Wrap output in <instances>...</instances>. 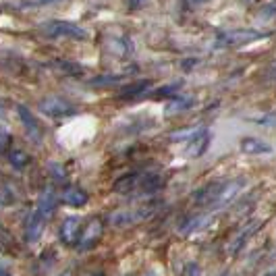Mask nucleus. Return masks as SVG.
<instances>
[{
    "mask_svg": "<svg viewBox=\"0 0 276 276\" xmlns=\"http://www.w3.org/2000/svg\"><path fill=\"white\" fill-rule=\"evenodd\" d=\"M210 143H212V133H210V129L201 127V129L197 131V135L189 141V145H187V156H189V158H199V156H204V154L208 152Z\"/></svg>",
    "mask_w": 276,
    "mask_h": 276,
    "instance_id": "ddd939ff",
    "label": "nucleus"
},
{
    "mask_svg": "<svg viewBox=\"0 0 276 276\" xmlns=\"http://www.w3.org/2000/svg\"><path fill=\"white\" fill-rule=\"evenodd\" d=\"M272 13H276V5H268V7H264V11H262V17L266 19V17H270Z\"/></svg>",
    "mask_w": 276,
    "mask_h": 276,
    "instance_id": "72a5a7b5",
    "label": "nucleus"
},
{
    "mask_svg": "<svg viewBox=\"0 0 276 276\" xmlns=\"http://www.w3.org/2000/svg\"><path fill=\"white\" fill-rule=\"evenodd\" d=\"M183 87V81H173V83H169V85H162V87H156L150 96L152 98H167V100H171V98H177V91Z\"/></svg>",
    "mask_w": 276,
    "mask_h": 276,
    "instance_id": "5701e85b",
    "label": "nucleus"
},
{
    "mask_svg": "<svg viewBox=\"0 0 276 276\" xmlns=\"http://www.w3.org/2000/svg\"><path fill=\"white\" fill-rule=\"evenodd\" d=\"M46 223H48V218H46L38 208L31 210V212L25 216V220H23V235H25V241H27V243H35V241L42 237Z\"/></svg>",
    "mask_w": 276,
    "mask_h": 276,
    "instance_id": "0eeeda50",
    "label": "nucleus"
},
{
    "mask_svg": "<svg viewBox=\"0 0 276 276\" xmlns=\"http://www.w3.org/2000/svg\"><path fill=\"white\" fill-rule=\"evenodd\" d=\"M3 276H11V274H9V272H7V270H3Z\"/></svg>",
    "mask_w": 276,
    "mask_h": 276,
    "instance_id": "4c0bfd02",
    "label": "nucleus"
},
{
    "mask_svg": "<svg viewBox=\"0 0 276 276\" xmlns=\"http://www.w3.org/2000/svg\"><path fill=\"white\" fill-rule=\"evenodd\" d=\"M63 201L71 208H83L87 204V193L81 187H67L63 193Z\"/></svg>",
    "mask_w": 276,
    "mask_h": 276,
    "instance_id": "aec40b11",
    "label": "nucleus"
},
{
    "mask_svg": "<svg viewBox=\"0 0 276 276\" xmlns=\"http://www.w3.org/2000/svg\"><path fill=\"white\" fill-rule=\"evenodd\" d=\"M48 173L52 175L54 183H67V171L59 162H48Z\"/></svg>",
    "mask_w": 276,
    "mask_h": 276,
    "instance_id": "bb28decb",
    "label": "nucleus"
},
{
    "mask_svg": "<svg viewBox=\"0 0 276 276\" xmlns=\"http://www.w3.org/2000/svg\"><path fill=\"white\" fill-rule=\"evenodd\" d=\"M17 115H19L21 123L25 125V129H27V133H29V137H31V139H35V141H40V139H42V137H40V125H38V121L31 117V113L27 110V106L19 104V106H17Z\"/></svg>",
    "mask_w": 276,
    "mask_h": 276,
    "instance_id": "a211bd4d",
    "label": "nucleus"
},
{
    "mask_svg": "<svg viewBox=\"0 0 276 276\" xmlns=\"http://www.w3.org/2000/svg\"><path fill=\"white\" fill-rule=\"evenodd\" d=\"M145 171H131V173H127V175H123V177H119L117 181H115V191L117 193H133L135 189H139V185H141V181L145 179Z\"/></svg>",
    "mask_w": 276,
    "mask_h": 276,
    "instance_id": "9b49d317",
    "label": "nucleus"
},
{
    "mask_svg": "<svg viewBox=\"0 0 276 276\" xmlns=\"http://www.w3.org/2000/svg\"><path fill=\"white\" fill-rule=\"evenodd\" d=\"M197 65H199V59H195V57H191V59H183V61H181V69L187 71V73L193 71Z\"/></svg>",
    "mask_w": 276,
    "mask_h": 276,
    "instance_id": "c756f323",
    "label": "nucleus"
},
{
    "mask_svg": "<svg viewBox=\"0 0 276 276\" xmlns=\"http://www.w3.org/2000/svg\"><path fill=\"white\" fill-rule=\"evenodd\" d=\"M201 274V270H199V266L197 264H187V268H185V276H199Z\"/></svg>",
    "mask_w": 276,
    "mask_h": 276,
    "instance_id": "473e14b6",
    "label": "nucleus"
},
{
    "mask_svg": "<svg viewBox=\"0 0 276 276\" xmlns=\"http://www.w3.org/2000/svg\"><path fill=\"white\" fill-rule=\"evenodd\" d=\"M104 46H106V50L110 54H117V57H121V59H129L131 54L135 52L133 40L129 35H125V33H121V35H106Z\"/></svg>",
    "mask_w": 276,
    "mask_h": 276,
    "instance_id": "6e6552de",
    "label": "nucleus"
},
{
    "mask_svg": "<svg viewBox=\"0 0 276 276\" xmlns=\"http://www.w3.org/2000/svg\"><path fill=\"white\" fill-rule=\"evenodd\" d=\"M48 220L52 218V214L57 212V193H54V189L50 185H46L40 193V199H38V206H35Z\"/></svg>",
    "mask_w": 276,
    "mask_h": 276,
    "instance_id": "2eb2a0df",
    "label": "nucleus"
},
{
    "mask_svg": "<svg viewBox=\"0 0 276 276\" xmlns=\"http://www.w3.org/2000/svg\"><path fill=\"white\" fill-rule=\"evenodd\" d=\"M239 148H241L243 154H253V156H257V154H270L272 152V145L266 143V141H262V139H257V137H243L241 143H239Z\"/></svg>",
    "mask_w": 276,
    "mask_h": 276,
    "instance_id": "f3484780",
    "label": "nucleus"
},
{
    "mask_svg": "<svg viewBox=\"0 0 276 276\" xmlns=\"http://www.w3.org/2000/svg\"><path fill=\"white\" fill-rule=\"evenodd\" d=\"M266 77H268V79H276V61H274V63L270 65V69H268Z\"/></svg>",
    "mask_w": 276,
    "mask_h": 276,
    "instance_id": "f704fd0d",
    "label": "nucleus"
},
{
    "mask_svg": "<svg viewBox=\"0 0 276 276\" xmlns=\"http://www.w3.org/2000/svg\"><path fill=\"white\" fill-rule=\"evenodd\" d=\"M158 201H152L148 206H141L137 210H125V212H115L110 216V225L115 227H127V225H133V223H139V220H145L148 216H152L156 210H158Z\"/></svg>",
    "mask_w": 276,
    "mask_h": 276,
    "instance_id": "20e7f679",
    "label": "nucleus"
},
{
    "mask_svg": "<svg viewBox=\"0 0 276 276\" xmlns=\"http://www.w3.org/2000/svg\"><path fill=\"white\" fill-rule=\"evenodd\" d=\"M201 129V127H199ZM197 127L193 129V127H189V129H181V131H175L173 135H171V141H183V139H187V141H191L195 135H197V131H199Z\"/></svg>",
    "mask_w": 276,
    "mask_h": 276,
    "instance_id": "cd10ccee",
    "label": "nucleus"
},
{
    "mask_svg": "<svg viewBox=\"0 0 276 276\" xmlns=\"http://www.w3.org/2000/svg\"><path fill=\"white\" fill-rule=\"evenodd\" d=\"M54 262H57V251H54V249H46V251L40 255V262H38V264L42 266L40 272H46Z\"/></svg>",
    "mask_w": 276,
    "mask_h": 276,
    "instance_id": "c85d7f7f",
    "label": "nucleus"
},
{
    "mask_svg": "<svg viewBox=\"0 0 276 276\" xmlns=\"http://www.w3.org/2000/svg\"><path fill=\"white\" fill-rule=\"evenodd\" d=\"M17 201H19V191L13 189V185L9 181L3 183V189H0V204H3L5 208H9V206H15Z\"/></svg>",
    "mask_w": 276,
    "mask_h": 276,
    "instance_id": "b1692460",
    "label": "nucleus"
},
{
    "mask_svg": "<svg viewBox=\"0 0 276 276\" xmlns=\"http://www.w3.org/2000/svg\"><path fill=\"white\" fill-rule=\"evenodd\" d=\"M167 185V179L160 173H148L145 179L141 181L139 189H137V197H148V195H156L160 189H164Z\"/></svg>",
    "mask_w": 276,
    "mask_h": 276,
    "instance_id": "4468645a",
    "label": "nucleus"
},
{
    "mask_svg": "<svg viewBox=\"0 0 276 276\" xmlns=\"http://www.w3.org/2000/svg\"><path fill=\"white\" fill-rule=\"evenodd\" d=\"M125 79V75H115V73H110V75H96L87 81L89 87H104V85H115V83H121Z\"/></svg>",
    "mask_w": 276,
    "mask_h": 276,
    "instance_id": "393cba45",
    "label": "nucleus"
},
{
    "mask_svg": "<svg viewBox=\"0 0 276 276\" xmlns=\"http://www.w3.org/2000/svg\"><path fill=\"white\" fill-rule=\"evenodd\" d=\"M54 69H59L61 73H67V75H81L83 73V67L79 63H73V61H65V59H59V61H52Z\"/></svg>",
    "mask_w": 276,
    "mask_h": 276,
    "instance_id": "a878e982",
    "label": "nucleus"
},
{
    "mask_svg": "<svg viewBox=\"0 0 276 276\" xmlns=\"http://www.w3.org/2000/svg\"><path fill=\"white\" fill-rule=\"evenodd\" d=\"M150 94H152V81L141 79V81H135V83H125V85L119 89V100L131 102V100L145 98V96H150Z\"/></svg>",
    "mask_w": 276,
    "mask_h": 276,
    "instance_id": "9d476101",
    "label": "nucleus"
},
{
    "mask_svg": "<svg viewBox=\"0 0 276 276\" xmlns=\"http://www.w3.org/2000/svg\"><path fill=\"white\" fill-rule=\"evenodd\" d=\"M223 276H231V274H229V272H223Z\"/></svg>",
    "mask_w": 276,
    "mask_h": 276,
    "instance_id": "58836bf2",
    "label": "nucleus"
},
{
    "mask_svg": "<svg viewBox=\"0 0 276 276\" xmlns=\"http://www.w3.org/2000/svg\"><path fill=\"white\" fill-rule=\"evenodd\" d=\"M268 31H257V29H229V31H218L214 44L220 48H231V46H245L255 40L268 38Z\"/></svg>",
    "mask_w": 276,
    "mask_h": 276,
    "instance_id": "f257e3e1",
    "label": "nucleus"
},
{
    "mask_svg": "<svg viewBox=\"0 0 276 276\" xmlns=\"http://www.w3.org/2000/svg\"><path fill=\"white\" fill-rule=\"evenodd\" d=\"M9 141H11V133L7 131V127H3V145H0V148H3L5 154L11 152V150H9Z\"/></svg>",
    "mask_w": 276,
    "mask_h": 276,
    "instance_id": "2f4dec72",
    "label": "nucleus"
},
{
    "mask_svg": "<svg viewBox=\"0 0 276 276\" xmlns=\"http://www.w3.org/2000/svg\"><path fill=\"white\" fill-rule=\"evenodd\" d=\"M247 121L257 123V125H274L276 123V115H268L266 119H255V117H247Z\"/></svg>",
    "mask_w": 276,
    "mask_h": 276,
    "instance_id": "7c9ffc66",
    "label": "nucleus"
},
{
    "mask_svg": "<svg viewBox=\"0 0 276 276\" xmlns=\"http://www.w3.org/2000/svg\"><path fill=\"white\" fill-rule=\"evenodd\" d=\"M38 108H40V113H44L46 117H52V119H63V117H71V115L77 113V106L71 104L67 98H61V96L42 98Z\"/></svg>",
    "mask_w": 276,
    "mask_h": 276,
    "instance_id": "7ed1b4c3",
    "label": "nucleus"
},
{
    "mask_svg": "<svg viewBox=\"0 0 276 276\" xmlns=\"http://www.w3.org/2000/svg\"><path fill=\"white\" fill-rule=\"evenodd\" d=\"M7 160H9V164L15 169V171H23L27 164H29V154L27 152H23V150H19V148H15V150H11L9 154H7Z\"/></svg>",
    "mask_w": 276,
    "mask_h": 276,
    "instance_id": "4be33fe9",
    "label": "nucleus"
},
{
    "mask_svg": "<svg viewBox=\"0 0 276 276\" xmlns=\"http://www.w3.org/2000/svg\"><path fill=\"white\" fill-rule=\"evenodd\" d=\"M195 104V100L191 96H177V98H171L164 106V115H181L185 110H189L191 106Z\"/></svg>",
    "mask_w": 276,
    "mask_h": 276,
    "instance_id": "6ab92c4d",
    "label": "nucleus"
},
{
    "mask_svg": "<svg viewBox=\"0 0 276 276\" xmlns=\"http://www.w3.org/2000/svg\"><path fill=\"white\" fill-rule=\"evenodd\" d=\"M102 231H104L102 220L98 216H91L87 223L83 225V229H81V237H79L77 249L79 251H89L91 247H96L100 243V239H102Z\"/></svg>",
    "mask_w": 276,
    "mask_h": 276,
    "instance_id": "39448f33",
    "label": "nucleus"
},
{
    "mask_svg": "<svg viewBox=\"0 0 276 276\" xmlns=\"http://www.w3.org/2000/svg\"><path fill=\"white\" fill-rule=\"evenodd\" d=\"M210 223V216H204V214H197V216H189L185 223H181V227H179V233L181 235H191V233H195L197 229H201V227H206Z\"/></svg>",
    "mask_w": 276,
    "mask_h": 276,
    "instance_id": "412c9836",
    "label": "nucleus"
},
{
    "mask_svg": "<svg viewBox=\"0 0 276 276\" xmlns=\"http://www.w3.org/2000/svg\"><path fill=\"white\" fill-rule=\"evenodd\" d=\"M59 276H73V270H65V272H61Z\"/></svg>",
    "mask_w": 276,
    "mask_h": 276,
    "instance_id": "c9c22d12",
    "label": "nucleus"
},
{
    "mask_svg": "<svg viewBox=\"0 0 276 276\" xmlns=\"http://www.w3.org/2000/svg\"><path fill=\"white\" fill-rule=\"evenodd\" d=\"M40 31L48 38H71V40H87V31L71 21L61 19H50L40 25Z\"/></svg>",
    "mask_w": 276,
    "mask_h": 276,
    "instance_id": "f03ea898",
    "label": "nucleus"
},
{
    "mask_svg": "<svg viewBox=\"0 0 276 276\" xmlns=\"http://www.w3.org/2000/svg\"><path fill=\"white\" fill-rule=\"evenodd\" d=\"M257 229H260V223H257V220H253L251 225L243 227V229L239 231V235H237V237L231 241V245H229V253H231V255H237V253H239V251L245 247L247 239H249V237H251V235H253Z\"/></svg>",
    "mask_w": 276,
    "mask_h": 276,
    "instance_id": "dca6fc26",
    "label": "nucleus"
},
{
    "mask_svg": "<svg viewBox=\"0 0 276 276\" xmlns=\"http://www.w3.org/2000/svg\"><path fill=\"white\" fill-rule=\"evenodd\" d=\"M229 181H212V183H206L204 187H199L191 199H193V206L197 208H212L216 204V199L220 197V193H223V189L227 187Z\"/></svg>",
    "mask_w": 276,
    "mask_h": 276,
    "instance_id": "423d86ee",
    "label": "nucleus"
},
{
    "mask_svg": "<svg viewBox=\"0 0 276 276\" xmlns=\"http://www.w3.org/2000/svg\"><path fill=\"white\" fill-rule=\"evenodd\" d=\"M81 218H77V216H67L65 220H63V225H61V229H59V237H61V241L65 243V245H69V247H77V243H79V237H81Z\"/></svg>",
    "mask_w": 276,
    "mask_h": 276,
    "instance_id": "1a4fd4ad",
    "label": "nucleus"
},
{
    "mask_svg": "<svg viewBox=\"0 0 276 276\" xmlns=\"http://www.w3.org/2000/svg\"><path fill=\"white\" fill-rule=\"evenodd\" d=\"M264 276H276V272H274V270H272V272H266V274H264Z\"/></svg>",
    "mask_w": 276,
    "mask_h": 276,
    "instance_id": "e433bc0d",
    "label": "nucleus"
},
{
    "mask_svg": "<svg viewBox=\"0 0 276 276\" xmlns=\"http://www.w3.org/2000/svg\"><path fill=\"white\" fill-rule=\"evenodd\" d=\"M245 187V179L243 177H239V179H235V181H229L227 183V187L223 189V193H220V197L216 199V204L210 208V210H223V208H227L229 204H233V199L239 195V191Z\"/></svg>",
    "mask_w": 276,
    "mask_h": 276,
    "instance_id": "f8f14e48",
    "label": "nucleus"
}]
</instances>
